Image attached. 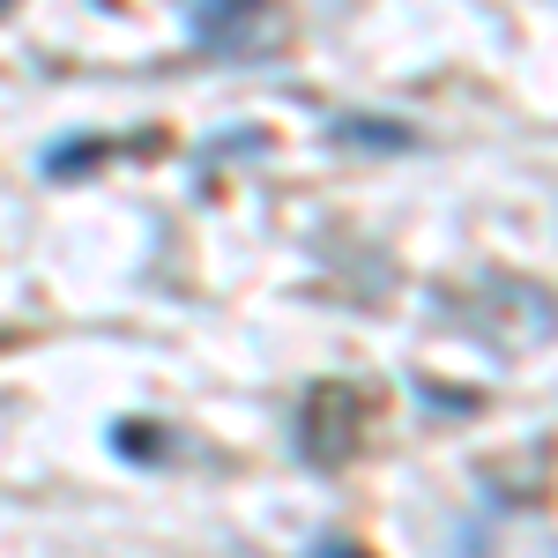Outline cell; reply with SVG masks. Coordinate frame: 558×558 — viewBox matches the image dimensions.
Returning a JSON list of instances; mask_svg holds the SVG:
<instances>
[{
  "instance_id": "6da1fadb",
  "label": "cell",
  "mask_w": 558,
  "mask_h": 558,
  "mask_svg": "<svg viewBox=\"0 0 558 558\" xmlns=\"http://www.w3.org/2000/svg\"><path fill=\"white\" fill-rule=\"evenodd\" d=\"M328 558H350V551H328Z\"/></svg>"
}]
</instances>
